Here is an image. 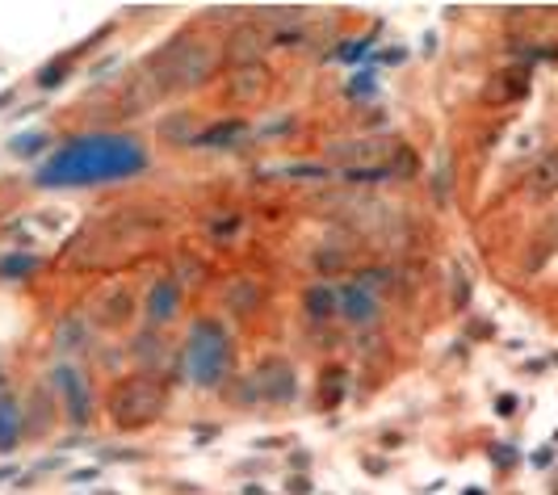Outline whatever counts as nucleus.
Returning a JSON list of instances; mask_svg holds the SVG:
<instances>
[{
  "mask_svg": "<svg viewBox=\"0 0 558 495\" xmlns=\"http://www.w3.org/2000/svg\"><path fill=\"white\" fill-rule=\"evenodd\" d=\"M147 156L131 135H110L93 131L72 143H63L47 165L38 168V185L51 190H81V185H101V181H122L143 172Z\"/></svg>",
  "mask_w": 558,
  "mask_h": 495,
  "instance_id": "f257e3e1",
  "label": "nucleus"
},
{
  "mask_svg": "<svg viewBox=\"0 0 558 495\" xmlns=\"http://www.w3.org/2000/svg\"><path fill=\"white\" fill-rule=\"evenodd\" d=\"M147 72L160 84V93H185V88H197L219 72V51L202 38H177L172 47L160 51L156 63H147Z\"/></svg>",
  "mask_w": 558,
  "mask_h": 495,
  "instance_id": "f03ea898",
  "label": "nucleus"
},
{
  "mask_svg": "<svg viewBox=\"0 0 558 495\" xmlns=\"http://www.w3.org/2000/svg\"><path fill=\"white\" fill-rule=\"evenodd\" d=\"M165 403H168L165 383L151 378V374H126V378H118V383L110 386V395H106V412H110L113 424L126 428V433L156 424V420L165 415Z\"/></svg>",
  "mask_w": 558,
  "mask_h": 495,
  "instance_id": "7ed1b4c3",
  "label": "nucleus"
},
{
  "mask_svg": "<svg viewBox=\"0 0 558 495\" xmlns=\"http://www.w3.org/2000/svg\"><path fill=\"white\" fill-rule=\"evenodd\" d=\"M190 365H194L197 383H219L227 370V345L223 331L215 324H197L194 340H190Z\"/></svg>",
  "mask_w": 558,
  "mask_h": 495,
  "instance_id": "20e7f679",
  "label": "nucleus"
},
{
  "mask_svg": "<svg viewBox=\"0 0 558 495\" xmlns=\"http://www.w3.org/2000/svg\"><path fill=\"white\" fill-rule=\"evenodd\" d=\"M395 147H399V138L391 135H365L344 143V147H336V156L344 160V168H378L391 160Z\"/></svg>",
  "mask_w": 558,
  "mask_h": 495,
  "instance_id": "39448f33",
  "label": "nucleus"
},
{
  "mask_svg": "<svg viewBox=\"0 0 558 495\" xmlns=\"http://www.w3.org/2000/svg\"><path fill=\"white\" fill-rule=\"evenodd\" d=\"M256 390H260L269 403H290V399H294V370L278 358L265 361V365L256 370Z\"/></svg>",
  "mask_w": 558,
  "mask_h": 495,
  "instance_id": "423d86ee",
  "label": "nucleus"
},
{
  "mask_svg": "<svg viewBox=\"0 0 558 495\" xmlns=\"http://www.w3.org/2000/svg\"><path fill=\"white\" fill-rule=\"evenodd\" d=\"M269 68L265 63H248V68H231V97L235 101H265L269 97Z\"/></svg>",
  "mask_w": 558,
  "mask_h": 495,
  "instance_id": "0eeeda50",
  "label": "nucleus"
},
{
  "mask_svg": "<svg viewBox=\"0 0 558 495\" xmlns=\"http://www.w3.org/2000/svg\"><path fill=\"white\" fill-rule=\"evenodd\" d=\"M530 88V68H500L492 81H487V101L492 106H512L521 101Z\"/></svg>",
  "mask_w": 558,
  "mask_h": 495,
  "instance_id": "6e6552de",
  "label": "nucleus"
},
{
  "mask_svg": "<svg viewBox=\"0 0 558 495\" xmlns=\"http://www.w3.org/2000/svg\"><path fill=\"white\" fill-rule=\"evenodd\" d=\"M260 43H265V34L256 26H240L231 34V43H227V63L231 68H248V63H260Z\"/></svg>",
  "mask_w": 558,
  "mask_h": 495,
  "instance_id": "1a4fd4ad",
  "label": "nucleus"
},
{
  "mask_svg": "<svg viewBox=\"0 0 558 495\" xmlns=\"http://www.w3.org/2000/svg\"><path fill=\"white\" fill-rule=\"evenodd\" d=\"M344 390H349V370L344 365H324L319 370V383H315V403L319 408H340L344 403Z\"/></svg>",
  "mask_w": 558,
  "mask_h": 495,
  "instance_id": "9d476101",
  "label": "nucleus"
},
{
  "mask_svg": "<svg viewBox=\"0 0 558 495\" xmlns=\"http://www.w3.org/2000/svg\"><path fill=\"white\" fill-rule=\"evenodd\" d=\"M59 386H63V399H68V415L81 424L88 420V390H84V378L76 365H63L59 370Z\"/></svg>",
  "mask_w": 558,
  "mask_h": 495,
  "instance_id": "9b49d317",
  "label": "nucleus"
},
{
  "mask_svg": "<svg viewBox=\"0 0 558 495\" xmlns=\"http://www.w3.org/2000/svg\"><path fill=\"white\" fill-rule=\"evenodd\" d=\"M530 193L533 197H555L558 193V152H542L530 165Z\"/></svg>",
  "mask_w": 558,
  "mask_h": 495,
  "instance_id": "f8f14e48",
  "label": "nucleus"
},
{
  "mask_svg": "<svg viewBox=\"0 0 558 495\" xmlns=\"http://www.w3.org/2000/svg\"><path fill=\"white\" fill-rule=\"evenodd\" d=\"M177 299H181V286L177 281H156L151 286V294H147V319H156V324H165L177 315Z\"/></svg>",
  "mask_w": 558,
  "mask_h": 495,
  "instance_id": "ddd939ff",
  "label": "nucleus"
},
{
  "mask_svg": "<svg viewBox=\"0 0 558 495\" xmlns=\"http://www.w3.org/2000/svg\"><path fill=\"white\" fill-rule=\"evenodd\" d=\"M22 440V408L4 395L0 399V449H13Z\"/></svg>",
  "mask_w": 558,
  "mask_h": 495,
  "instance_id": "4468645a",
  "label": "nucleus"
},
{
  "mask_svg": "<svg viewBox=\"0 0 558 495\" xmlns=\"http://www.w3.org/2000/svg\"><path fill=\"white\" fill-rule=\"evenodd\" d=\"M131 311H135L131 294H110V299H101V324H106V328H118V324L131 319Z\"/></svg>",
  "mask_w": 558,
  "mask_h": 495,
  "instance_id": "2eb2a0df",
  "label": "nucleus"
},
{
  "mask_svg": "<svg viewBox=\"0 0 558 495\" xmlns=\"http://www.w3.org/2000/svg\"><path fill=\"white\" fill-rule=\"evenodd\" d=\"M315 265H319V274H344L349 265H353V252L349 247H319V256H315Z\"/></svg>",
  "mask_w": 558,
  "mask_h": 495,
  "instance_id": "dca6fc26",
  "label": "nucleus"
},
{
  "mask_svg": "<svg viewBox=\"0 0 558 495\" xmlns=\"http://www.w3.org/2000/svg\"><path fill=\"white\" fill-rule=\"evenodd\" d=\"M344 315L369 319V315H374V294L362 290V286H349V290H344Z\"/></svg>",
  "mask_w": 558,
  "mask_h": 495,
  "instance_id": "f3484780",
  "label": "nucleus"
},
{
  "mask_svg": "<svg viewBox=\"0 0 558 495\" xmlns=\"http://www.w3.org/2000/svg\"><path fill=\"white\" fill-rule=\"evenodd\" d=\"M256 303H260V286H256V281H240V286H231V294H227V306H231V311H252Z\"/></svg>",
  "mask_w": 558,
  "mask_h": 495,
  "instance_id": "a211bd4d",
  "label": "nucleus"
},
{
  "mask_svg": "<svg viewBox=\"0 0 558 495\" xmlns=\"http://www.w3.org/2000/svg\"><path fill=\"white\" fill-rule=\"evenodd\" d=\"M387 168H391V177H399V181H403V177H412V172H416V156H412V147H403V143H399V147H395V156L387 160Z\"/></svg>",
  "mask_w": 558,
  "mask_h": 495,
  "instance_id": "6ab92c4d",
  "label": "nucleus"
},
{
  "mask_svg": "<svg viewBox=\"0 0 558 495\" xmlns=\"http://www.w3.org/2000/svg\"><path fill=\"white\" fill-rule=\"evenodd\" d=\"M307 311L315 315V319H328V315L336 311L332 290H324V286H319V290H311V294H307Z\"/></svg>",
  "mask_w": 558,
  "mask_h": 495,
  "instance_id": "aec40b11",
  "label": "nucleus"
},
{
  "mask_svg": "<svg viewBox=\"0 0 558 495\" xmlns=\"http://www.w3.org/2000/svg\"><path fill=\"white\" fill-rule=\"evenodd\" d=\"M550 247H558V215L546 222V236H542V252H550Z\"/></svg>",
  "mask_w": 558,
  "mask_h": 495,
  "instance_id": "412c9836",
  "label": "nucleus"
}]
</instances>
